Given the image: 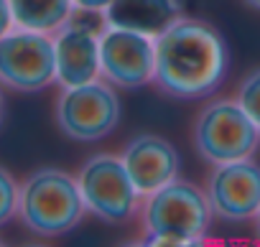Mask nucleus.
<instances>
[{"mask_svg":"<svg viewBox=\"0 0 260 247\" xmlns=\"http://www.w3.org/2000/svg\"><path fill=\"white\" fill-rule=\"evenodd\" d=\"M6 117V97H3V89H0V122Z\"/></svg>","mask_w":260,"mask_h":247,"instance_id":"nucleus-18","label":"nucleus"},{"mask_svg":"<svg viewBox=\"0 0 260 247\" xmlns=\"http://www.w3.org/2000/svg\"><path fill=\"white\" fill-rule=\"evenodd\" d=\"M120 158L138 186L141 196H148L158 191L161 186L171 184L179 179L181 171V156L174 148L171 140L156 135V133H141L136 138H130L125 148L120 151Z\"/></svg>","mask_w":260,"mask_h":247,"instance_id":"nucleus-10","label":"nucleus"},{"mask_svg":"<svg viewBox=\"0 0 260 247\" xmlns=\"http://www.w3.org/2000/svg\"><path fill=\"white\" fill-rule=\"evenodd\" d=\"M100 39L102 36L84 31L74 23H64L54 33L59 87H77L100 79Z\"/></svg>","mask_w":260,"mask_h":247,"instance_id":"nucleus-11","label":"nucleus"},{"mask_svg":"<svg viewBox=\"0 0 260 247\" xmlns=\"http://www.w3.org/2000/svg\"><path fill=\"white\" fill-rule=\"evenodd\" d=\"M105 13L110 26L156 39L184 16V8L181 0H112Z\"/></svg>","mask_w":260,"mask_h":247,"instance_id":"nucleus-12","label":"nucleus"},{"mask_svg":"<svg viewBox=\"0 0 260 247\" xmlns=\"http://www.w3.org/2000/svg\"><path fill=\"white\" fill-rule=\"evenodd\" d=\"M230 69L224 36L202 18L181 16L156 36L153 87L171 99H204L214 94Z\"/></svg>","mask_w":260,"mask_h":247,"instance_id":"nucleus-1","label":"nucleus"},{"mask_svg":"<svg viewBox=\"0 0 260 247\" xmlns=\"http://www.w3.org/2000/svg\"><path fill=\"white\" fill-rule=\"evenodd\" d=\"M235 97H237V102L242 104V110L257 122V128H260V66L250 69V72L242 77V82H240Z\"/></svg>","mask_w":260,"mask_h":247,"instance_id":"nucleus-14","label":"nucleus"},{"mask_svg":"<svg viewBox=\"0 0 260 247\" xmlns=\"http://www.w3.org/2000/svg\"><path fill=\"white\" fill-rule=\"evenodd\" d=\"M87 214L77 176L61 168H39L26 176L18 196L23 227L39 237H61Z\"/></svg>","mask_w":260,"mask_h":247,"instance_id":"nucleus-3","label":"nucleus"},{"mask_svg":"<svg viewBox=\"0 0 260 247\" xmlns=\"http://www.w3.org/2000/svg\"><path fill=\"white\" fill-rule=\"evenodd\" d=\"M11 28H16V21H13L11 3H8V0H0V36H6Z\"/></svg>","mask_w":260,"mask_h":247,"instance_id":"nucleus-16","label":"nucleus"},{"mask_svg":"<svg viewBox=\"0 0 260 247\" xmlns=\"http://www.w3.org/2000/svg\"><path fill=\"white\" fill-rule=\"evenodd\" d=\"M242 3H245L247 8H252V11H260V0H242Z\"/></svg>","mask_w":260,"mask_h":247,"instance_id":"nucleus-19","label":"nucleus"},{"mask_svg":"<svg viewBox=\"0 0 260 247\" xmlns=\"http://www.w3.org/2000/svg\"><path fill=\"white\" fill-rule=\"evenodd\" d=\"M141 229L146 244L181 247L202 244L214 211L207 191L186 179H174L141 201Z\"/></svg>","mask_w":260,"mask_h":247,"instance_id":"nucleus-2","label":"nucleus"},{"mask_svg":"<svg viewBox=\"0 0 260 247\" xmlns=\"http://www.w3.org/2000/svg\"><path fill=\"white\" fill-rule=\"evenodd\" d=\"M252 222H255V232H257V237H260V209H257V214L252 217Z\"/></svg>","mask_w":260,"mask_h":247,"instance_id":"nucleus-20","label":"nucleus"},{"mask_svg":"<svg viewBox=\"0 0 260 247\" xmlns=\"http://www.w3.org/2000/svg\"><path fill=\"white\" fill-rule=\"evenodd\" d=\"M77 181L87 211L107 224H125L141 211L143 196L120 153H92L82 163Z\"/></svg>","mask_w":260,"mask_h":247,"instance_id":"nucleus-6","label":"nucleus"},{"mask_svg":"<svg viewBox=\"0 0 260 247\" xmlns=\"http://www.w3.org/2000/svg\"><path fill=\"white\" fill-rule=\"evenodd\" d=\"M0 244H3V242H0Z\"/></svg>","mask_w":260,"mask_h":247,"instance_id":"nucleus-21","label":"nucleus"},{"mask_svg":"<svg viewBox=\"0 0 260 247\" xmlns=\"http://www.w3.org/2000/svg\"><path fill=\"white\" fill-rule=\"evenodd\" d=\"M156 39L110 26L100 39V77L117 89H138L153 84Z\"/></svg>","mask_w":260,"mask_h":247,"instance_id":"nucleus-8","label":"nucleus"},{"mask_svg":"<svg viewBox=\"0 0 260 247\" xmlns=\"http://www.w3.org/2000/svg\"><path fill=\"white\" fill-rule=\"evenodd\" d=\"M54 120L61 135L77 143H94L112 135L122 120L117 87L102 77L77 87H61L54 102Z\"/></svg>","mask_w":260,"mask_h":247,"instance_id":"nucleus-5","label":"nucleus"},{"mask_svg":"<svg viewBox=\"0 0 260 247\" xmlns=\"http://www.w3.org/2000/svg\"><path fill=\"white\" fill-rule=\"evenodd\" d=\"M18 196H21L18 181L13 179L11 171L0 166V227H6L18 214Z\"/></svg>","mask_w":260,"mask_h":247,"instance_id":"nucleus-15","label":"nucleus"},{"mask_svg":"<svg viewBox=\"0 0 260 247\" xmlns=\"http://www.w3.org/2000/svg\"><path fill=\"white\" fill-rule=\"evenodd\" d=\"M191 146L197 156L212 166L252 158L260 148V128L237 97L212 99L194 117Z\"/></svg>","mask_w":260,"mask_h":247,"instance_id":"nucleus-4","label":"nucleus"},{"mask_svg":"<svg viewBox=\"0 0 260 247\" xmlns=\"http://www.w3.org/2000/svg\"><path fill=\"white\" fill-rule=\"evenodd\" d=\"M112 0H74V8H97V11H107Z\"/></svg>","mask_w":260,"mask_h":247,"instance_id":"nucleus-17","label":"nucleus"},{"mask_svg":"<svg viewBox=\"0 0 260 247\" xmlns=\"http://www.w3.org/2000/svg\"><path fill=\"white\" fill-rule=\"evenodd\" d=\"M56 82L54 36L11 28L0 36V87L34 94Z\"/></svg>","mask_w":260,"mask_h":247,"instance_id":"nucleus-7","label":"nucleus"},{"mask_svg":"<svg viewBox=\"0 0 260 247\" xmlns=\"http://www.w3.org/2000/svg\"><path fill=\"white\" fill-rule=\"evenodd\" d=\"M209 206L222 222H250L260 209V166L252 158L212 166L204 184Z\"/></svg>","mask_w":260,"mask_h":247,"instance_id":"nucleus-9","label":"nucleus"},{"mask_svg":"<svg viewBox=\"0 0 260 247\" xmlns=\"http://www.w3.org/2000/svg\"><path fill=\"white\" fill-rule=\"evenodd\" d=\"M18 28L54 36L72 16L74 0H8Z\"/></svg>","mask_w":260,"mask_h":247,"instance_id":"nucleus-13","label":"nucleus"}]
</instances>
